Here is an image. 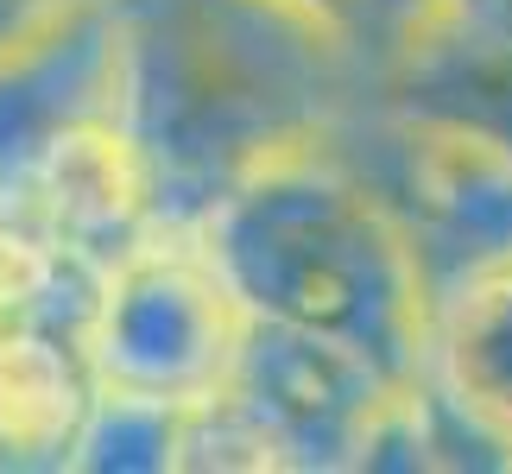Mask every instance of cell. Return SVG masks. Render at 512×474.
I'll return each mask as SVG.
<instances>
[{
	"label": "cell",
	"mask_w": 512,
	"mask_h": 474,
	"mask_svg": "<svg viewBox=\"0 0 512 474\" xmlns=\"http://www.w3.org/2000/svg\"><path fill=\"white\" fill-rule=\"evenodd\" d=\"M234 298L260 323L342 335L418 380L430 361L437 279L405 209L329 140L266 158L196 222Z\"/></svg>",
	"instance_id": "cell-1"
},
{
	"label": "cell",
	"mask_w": 512,
	"mask_h": 474,
	"mask_svg": "<svg viewBox=\"0 0 512 474\" xmlns=\"http://www.w3.org/2000/svg\"><path fill=\"white\" fill-rule=\"evenodd\" d=\"M354 83L348 57L260 0H127V121L171 228H196L266 158L329 140Z\"/></svg>",
	"instance_id": "cell-2"
},
{
	"label": "cell",
	"mask_w": 512,
	"mask_h": 474,
	"mask_svg": "<svg viewBox=\"0 0 512 474\" xmlns=\"http://www.w3.org/2000/svg\"><path fill=\"white\" fill-rule=\"evenodd\" d=\"M253 316L196 241V228H159L121 266L102 272L89 323L95 380L165 405H203L234 380Z\"/></svg>",
	"instance_id": "cell-3"
},
{
	"label": "cell",
	"mask_w": 512,
	"mask_h": 474,
	"mask_svg": "<svg viewBox=\"0 0 512 474\" xmlns=\"http://www.w3.org/2000/svg\"><path fill=\"white\" fill-rule=\"evenodd\" d=\"M405 380L367 348L342 335L260 323L253 316L247 348L234 361L228 392L253 411V424L272 437L285 468H361L367 430L380 424L392 392Z\"/></svg>",
	"instance_id": "cell-4"
},
{
	"label": "cell",
	"mask_w": 512,
	"mask_h": 474,
	"mask_svg": "<svg viewBox=\"0 0 512 474\" xmlns=\"http://www.w3.org/2000/svg\"><path fill=\"white\" fill-rule=\"evenodd\" d=\"M380 140L392 165L380 190L405 209L437 298L468 272L512 260V146L392 108L380 114Z\"/></svg>",
	"instance_id": "cell-5"
},
{
	"label": "cell",
	"mask_w": 512,
	"mask_h": 474,
	"mask_svg": "<svg viewBox=\"0 0 512 474\" xmlns=\"http://www.w3.org/2000/svg\"><path fill=\"white\" fill-rule=\"evenodd\" d=\"M0 215L26 222L32 234H45L51 247H64L70 260L95 272L121 266L133 247H146L159 228H171L159 165H152L127 114H95V121L70 127L38 158L19 203Z\"/></svg>",
	"instance_id": "cell-6"
},
{
	"label": "cell",
	"mask_w": 512,
	"mask_h": 474,
	"mask_svg": "<svg viewBox=\"0 0 512 474\" xmlns=\"http://www.w3.org/2000/svg\"><path fill=\"white\" fill-rule=\"evenodd\" d=\"M95 114H127V0L0 57V209H13L38 158Z\"/></svg>",
	"instance_id": "cell-7"
},
{
	"label": "cell",
	"mask_w": 512,
	"mask_h": 474,
	"mask_svg": "<svg viewBox=\"0 0 512 474\" xmlns=\"http://www.w3.org/2000/svg\"><path fill=\"white\" fill-rule=\"evenodd\" d=\"M380 108L411 121H443L512 146V26L443 7L411 45L380 70Z\"/></svg>",
	"instance_id": "cell-8"
},
{
	"label": "cell",
	"mask_w": 512,
	"mask_h": 474,
	"mask_svg": "<svg viewBox=\"0 0 512 474\" xmlns=\"http://www.w3.org/2000/svg\"><path fill=\"white\" fill-rule=\"evenodd\" d=\"M95 392L89 335L70 323H0V462H64Z\"/></svg>",
	"instance_id": "cell-9"
},
{
	"label": "cell",
	"mask_w": 512,
	"mask_h": 474,
	"mask_svg": "<svg viewBox=\"0 0 512 474\" xmlns=\"http://www.w3.org/2000/svg\"><path fill=\"white\" fill-rule=\"evenodd\" d=\"M424 373L462 418L512 449V260L468 272L437 298Z\"/></svg>",
	"instance_id": "cell-10"
},
{
	"label": "cell",
	"mask_w": 512,
	"mask_h": 474,
	"mask_svg": "<svg viewBox=\"0 0 512 474\" xmlns=\"http://www.w3.org/2000/svg\"><path fill=\"white\" fill-rule=\"evenodd\" d=\"M184 411L190 405H165V399L102 386L64 468H76V474H177V462H184Z\"/></svg>",
	"instance_id": "cell-11"
},
{
	"label": "cell",
	"mask_w": 512,
	"mask_h": 474,
	"mask_svg": "<svg viewBox=\"0 0 512 474\" xmlns=\"http://www.w3.org/2000/svg\"><path fill=\"white\" fill-rule=\"evenodd\" d=\"M260 7H272L298 32H310L317 45L348 57L367 83H380V70L449 7V0H260Z\"/></svg>",
	"instance_id": "cell-12"
},
{
	"label": "cell",
	"mask_w": 512,
	"mask_h": 474,
	"mask_svg": "<svg viewBox=\"0 0 512 474\" xmlns=\"http://www.w3.org/2000/svg\"><path fill=\"white\" fill-rule=\"evenodd\" d=\"M209 468H247V474H266V468H285V456L272 449V437L253 424V411L222 386L215 399L190 405L184 411V462L177 474H209Z\"/></svg>",
	"instance_id": "cell-13"
},
{
	"label": "cell",
	"mask_w": 512,
	"mask_h": 474,
	"mask_svg": "<svg viewBox=\"0 0 512 474\" xmlns=\"http://www.w3.org/2000/svg\"><path fill=\"white\" fill-rule=\"evenodd\" d=\"M95 7H108V0H0V57L38 45V38L64 32L70 19H83Z\"/></svg>",
	"instance_id": "cell-14"
},
{
	"label": "cell",
	"mask_w": 512,
	"mask_h": 474,
	"mask_svg": "<svg viewBox=\"0 0 512 474\" xmlns=\"http://www.w3.org/2000/svg\"><path fill=\"white\" fill-rule=\"evenodd\" d=\"M468 19H494V26H512V0H449Z\"/></svg>",
	"instance_id": "cell-15"
}]
</instances>
